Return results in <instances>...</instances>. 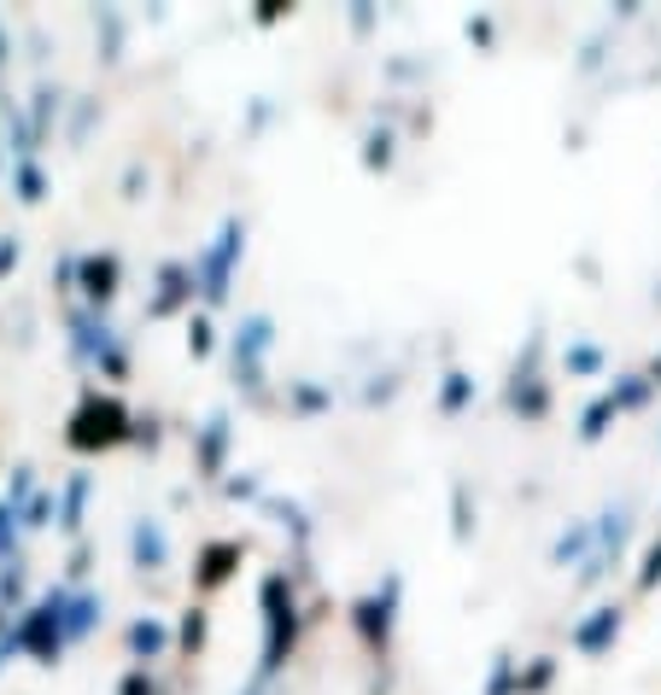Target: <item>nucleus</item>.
<instances>
[{
  "instance_id": "nucleus-18",
  "label": "nucleus",
  "mask_w": 661,
  "mask_h": 695,
  "mask_svg": "<svg viewBox=\"0 0 661 695\" xmlns=\"http://www.w3.org/2000/svg\"><path fill=\"white\" fill-rule=\"evenodd\" d=\"M18 596H24V567H18V562H7V573H0V602L12 608Z\"/></svg>"
},
{
  "instance_id": "nucleus-1",
  "label": "nucleus",
  "mask_w": 661,
  "mask_h": 695,
  "mask_svg": "<svg viewBox=\"0 0 661 695\" xmlns=\"http://www.w3.org/2000/svg\"><path fill=\"white\" fill-rule=\"evenodd\" d=\"M18 643H24L41 666H53L59 648H65V596H48L41 608H30L18 619Z\"/></svg>"
},
{
  "instance_id": "nucleus-16",
  "label": "nucleus",
  "mask_w": 661,
  "mask_h": 695,
  "mask_svg": "<svg viewBox=\"0 0 661 695\" xmlns=\"http://www.w3.org/2000/svg\"><path fill=\"white\" fill-rule=\"evenodd\" d=\"M568 368H574V375H598L603 351H598V345H574V351H568Z\"/></svg>"
},
{
  "instance_id": "nucleus-3",
  "label": "nucleus",
  "mask_w": 661,
  "mask_h": 695,
  "mask_svg": "<svg viewBox=\"0 0 661 695\" xmlns=\"http://www.w3.org/2000/svg\"><path fill=\"white\" fill-rule=\"evenodd\" d=\"M240 246H246V228L229 222V228L217 235V246L205 251V264H199V292L211 298V305H223V292H229V269H235V258H240Z\"/></svg>"
},
{
  "instance_id": "nucleus-24",
  "label": "nucleus",
  "mask_w": 661,
  "mask_h": 695,
  "mask_svg": "<svg viewBox=\"0 0 661 695\" xmlns=\"http://www.w3.org/2000/svg\"><path fill=\"white\" fill-rule=\"evenodd\" d=\"M486 695H510V655L497 661V672H492V684H486Z\"/></svg>"
},
{
  "instance_id": "nucleus-30",
  "label": "nucleus",
  "mask_w": 661,
  "mask_h": 695,
  "mask_svg": "<svg viewBox=\"0 0 661 695\" xmlns=\"http://www.w3.org/2000/svg\"><path fill=\"white\" fill-rule=\"evenodd\" d=\"M12 264H18V246H12V240H0V269H12Z\"/></svg>"
},
{
  "instance_id": "nucleus-12",
  "label": "nucleus",
  "mask_w": 661,
  "mask_h": 695,
  "mask_svg": "<svg viewBox=\"0 0 661 695\" xmlns=\"http://www.w3.org/2000/svg\"><path fill=\"white\" fill-rule=\"evenodd\" d=\"M95 614H100V602H95V596H77V602H65V637H82L88 625H95Z\"/></svg>"
},
{
  "instance_id": "nucleus-29",
  "label": "nucleus",
  "mask_w": 661,
  "mask_h": 695,
  "mask_svg": "<svg viewBox=\"0 0 661 695\" xmlns=\"http://www.w3.org/2000/svg\"><path fill=\"white\" fill-rule=\"evenodd\" d=\"M124 695H152V684L141 678V672H129V678H124Z\"/></svg>"
},
{
  "instance_id": "nucleus-2",
  "label": "nucleus",
  "mask_w": 661,
  "mask_h": 695,
  "mask_svg": "<svg viewBox=\"0 0 661 695\" xmlns=\"http://www.w3.org/2000/svg\"><path fill=\"white\" fill-rule=\"evenodd\" d=\"M264 619H269V643H264V672H276L293 648V590L287 578H264Z\"/></svg>"
},
{
  "instance_id": "nucleus-21",
  "label": "nucleus",
  "mask_w": 661,
  "mask_h": 695,
  "mask_svg": "<svg viewBox=\"0 0 661 695\" xmlns=\"http://www.w3.org/2000/svg\"><path fill=\"white\" fill-rule=\"evenodd\" d=\"M12 532H18V503H0V555L12 549Z\"/></svg>"
},
{
  "instance_id": "nucleus-22",
  "label": "nucleus",
  "mask_w": 661,
  "mask_h": 695,
  "mask_svg": "<svg viewBox=\"0 0 661 695\" xmlns=\"http://www.w3.org/2000/svg\"><path fill=\"white\" fill-rule=\"evenodd\" d=\"M463 404H468V380H463V375H451V386H445V409L457 415Z\"/></svg>"
},
{
  "instance_id": "nucleus-9",
  "label": "nucleus",
  "mask_w": 661,
  "mask_h": 695,
  "mask_svg": "<svg viewBox=\"0 0 661 695\" xmlns=\"http://www.w3.org/2000/svg\"><path fill=\"white\" fill-rule=\"evenodd\" d=\"M223 445H229V421L217 415V421H205V438H199V468L205 474L223 468Z\"/></svg>"
},
{
  "instance_id": "nucleus-11",
  "label": "nucleus",
  "mask_w": 661,
  "mask_h": 695,
  "mask_svg": "<svg viewBox=\"0 0 661 695\" xmlns=\"http://www.w3.org/2000/svg\"><path fill=\"white\" fill-rule=\"evenodd\" d=\"M165 625H158V619H135L129 625V648H135V655H141V661H152V655H165Z\"/></svg>"
},
{
  "instance_id": "nucleus-26",
  "label": "nucleus",
  "mask_w": 661,
  "mask_h": 695,
  "mask_svg": "<svg viewBox=\"0 0 661 695\" xmlns=\"http://www.w3.org/2000/svg\"><path fill=\"white\" fill-rule=\"evenodd\" d=\"M188 345H194V357H205V351H211V328H205V321H194V334H188Z\"/></svg>"
},
{
  "instance_id": "nucleus-32",
  "label": "nucleus",
  "mask_w": 661,
  "mask_h": 695,
  "mask_svg": "<svg viewBox=\"0 0 661 695\" xmlns=\"http://www.w3.org/2000/svg\"><path fill=\"white\" fill-rule=\"evenodd\" d=\"M0 53H7V41H0Z\"/></svg>"
},
{
  "instance_id": "nucleus-27",
  "label": "nucleus",
  "mask_w": 661,
  "mask_h": 695,
  "mask_svg": "<svg viewBox=\"0 0 661 695\" xmlns=\"http://www.w3.org/2000/svg\"><path fill=\"white\" fill-rule=\"evenodd\" d=\"M544 684H551V661H539V666L527 672V684H521V689H544Z\"/></svg>"
},
{
  "instance_id": "nucleus-14",
  "label": "nucleus",
  "mask_w": 661,
  "mask_h": 695,
  "mask_svg": "<svg viewBox=\"0 0 661 695\" xmlns=\"http://www.w3.org/2000/svg\"><path fill=\"white\" fill-rule=\"evenodd\" d=\"M82 497H88V479H71V492H65V515H59L65 532H77V526H82Z\"/></svg>"
},
{
  "instance_id": "nucleus-8",
  "label": "nucleus",
  "mask_w": 661,
  "mask_h": 695,
  "mask_svg": "<svg viewBox=\"0 0 661 695\" xmlns=\"http://www.w3.org/2000/svg\"><path fill=\"white\" fill-rule=\"evenodd\" d=\"M194 287H199L194 275L181 269V264H170V269H165V292L152 298V316H170V310L181 305V298H194Z\"/></svg>"
},
{
  "instance_id": "nucleus-31",
  "label": "nucleus",
  "mask_w": 661,
  "mask_h": 695,
  "mask_svg": "<svg viewBox=\"0 0 661 695\" xmlns=\"http://www.w3.org/2000/svg\"><path fill=\"white\" fill-rule=\"evenodd\" d=\"M650 386H661V363H655V368H650Z\"/></svg>"
},
{
  "instance_id": "nucleus-17",
  "label": "nucleus",
  "mask_w": 661,
  "mask_h": 695,
  "mask_svg": "<svg viewBox=\"0 0 661 695\" xmlns=\"http://www.w3.org/2000/svg\"><path fill=\"white\" fill-rule=\"evenodd\" d=\"M544 404H551V398H544V386H539V380H521V386H515V409L544 415Z\"/></svg>"
},
{
  "instance_id": "nucleus-20",
  "label": "nucleus",
  "mask_w": 661,
  "mask_h": 695,
  "mask_svg": "<svg viewBox=\"0 0 661 695\" xmlns=\"http://www.w3.org/2000/svg\"><path fill=\"white\" fill-rule=\"evenodd\" d=\"M661 585V544L644 555V573H638V590H655Z\"/></svg>"
},
{
  "instance_id": "nucleus-23",
  "label": "nucleus",
  "mask_w": 661,
  "mask_h": 695,
  "mask_svg": "<svg viewBox=\"0 0 661 695\" xmlns=\"http://www.w3.org/2000/svg\"><path fill=\"white\" fill-rule=\"evenodd\" d=\"M48 515H53V497H30V508H24V526H48Z\"/></svg>"
},
{
  "instance_id": "nucleus-4",
  "label": "nucleus",
  "mask_w": 661,
  "mask_h": 695,
  "mask_svg": "<svg viewBox=\"0 0 661 695\" xmlns=\"http://www.w3.org/2000/svg\"><path fill=\"white\" fill-rule=\"evenodd\" d=\"M264 351H269V321L253 316V321L240 328V339H235V375H240L246 386H258V363H264Z\"/></svg>"
},
{
  "instance_id": "nucleus-10",
  "label": "nucleus",
  "mask_w": 661,
  "mask_h": 695,
  "mask_svg": "<svg viewBox=\"0 0 661 695\" xmlns=\"http://www.w3.org/2000/svg\"><path fill=\"white\" fill-rule=\"evenodd\" d=\"M135 562H141V567H165V532H158V520L135 526Z\"/></svg>"
},
{
  "instance_id": "nucleus-13",
  "label": "nucleus",
  "mask_w": 661,
  "mask_h": 695,
  "mask_svg": "<svg viewBox=\"0 0 661 695\" xmlns=\"http://www.w3.org/2000/svg\"><path fill=\"white\" fill-rule=\"evenodd\" d=\"M614 415H621V404H614V391H609V398H598V404L585 409V427H580V438H603V427L614 421Z\"/></svg>"
},
{
  "instance_id": "nucleus-19",
  "label": "nucleus",
  "mask_w": 661,
  "mask_h": 695,
  "mask_svg": "<svg viewBox=\"0 0 661 695\" xmlns=\"http://www.w3.org/2000/svg\"><path fill=\"white\" fill-rule=\"evenodd\" d=\"M18 199H30V205L41 199V170L30 165V158H24V165H18Z\"/></svg>"
},
{
  "instance_id": "nucleus-7",
  "label": "nucleus",
  "mask_w": 661,
  "mask_h": 695,
  "mask_svg": "<svg viewBox=\"0 0 661 695\" xmlns=\"http://www.w3.org/2000/svg\"><path fill=\"white\" fill-rule=\"evenodd\" d=\"M82 292L88 305H111V292H118V258H82Z\"/></svg>"
},
{
  "instance_id": "nucleus-28",
  "label": "nucleus",
  "mask_w": 661,
  "mask_h": 695,
  "mask_svg": "<svg viewBox=\"0 0 661 695\" xmlns=\"http://www.w3.org/2000/svg\"><path fill=\"white\" fill-rule=\"evenodd\" d=\"M199 637H205V619H199V614H188V625H181V643H188V648H194Z\"/></svg>"
},
{
  "instance_id": "nucleus-6",
  "label": "nucleus",
  "mask_w": 661,
  "mask_h": 695,
  "mask_svg": "<svg viewBox=\"0 0 661 695\" xmlns=\"http://www.w3.org/2000/svg\"><path fill=\"white\" fill-rule=\"evenodd\" d=\"M614 632H621V608H598L574 632V648H580V655H603V648L614 643Z\"/></svg>"
},
{
  "instance_id": "nucleus-15",
  "label": "nucleus",
  "mask_w": 661,
  "mask_h": 695,
  "mask_svg": "<svg viewBox=\"0 0 661 695\" xmlns=\"http://www.w3.org/2000/svg\"><path fill=\"white\" fill-rule=\"evenodd\" d=\"M235 555H240L235 544H217V549H205V585H217V578L229 573V562H235Z\"/></svg>"
},
{
  "instance_id": "nucleus-5",
  "label": "nucleus",
  "mask_w": 661,
  "mask_h": 695,
  "mask_svg": "<svg viewBox=\"0 0 661 695\" xmlns=\"http://www.w3.org/2000/svg\"><path fill=\"white\" fill-rule=\"evenodd\" d=\"M118 421H124V409L118 404H88L82 415H77V445L88 450V445H111V438H118Z\"/></svg>"
},
{
  "instance_id": "nucleus-25",
  "label": "nucleus",
  "mask_w": 661,
  "mask_h": 695,
  "mask_svg": "<svg viewBox=\"0 0 661 695\" xmlns=\"http://www.w3.org/2000/svg\"><path fill=\"white\" fill-rule=\"evenodd\" d=\"M585 538H591V532H585V526L574 532V538H562V544H556V562H568V555H580V549H585Z\"/></svg>"
}]
</instances>
